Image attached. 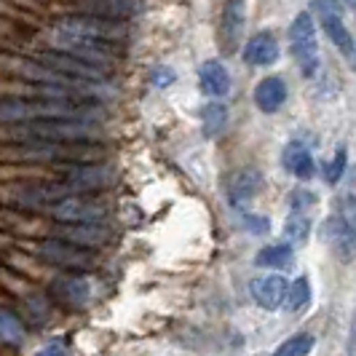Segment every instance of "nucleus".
<instances>
[{
    "label": "nucleus",
    "instance_id": "dca6fc26",
    "mask_svg": "<svg viewBox=\"0 0 356 356\" xmlns=\"http://www.w3.org/2000/svg\"><path fill=\"white\" fill-rule=\"evenodd\" d=\"M81 11L89 17H102V19H115L124 22L140 14V0H78Z\"/></svg>",
    "mask_w": 356,
    "mask_h": 356
},
{
    "label": "nucleus",
    "instance_id": "cd10ccee",
    "mask_svg": "<svg viewBox=\"0 0 356 356\" xmlns=\"http://www.w3.org/2000/svg\"><path fill=\"white\" fill-rule=\"evenodd\" d=\"M346 161H348V150H346V145H340L338 150H335V156H332V161H330V166H327V182H330V185H335V182L343 177Z\"/></svg>",
    "mask_w": 356,
    "mask_h": 356
},
{
    "label": "nucleus",
    "instance_id": "4468645a",
    "mask_svg": "<svg viewBox=\"0 0 356 356\" xmlns=\"http://www.w3.org/2000/svg\"><path fill=\"white\" fill-rule=\"evenodd\" d=\"M250 292L254 303L266 311H276L279 305H286V295H289V284L284 276L279 273H268V276H257L250 284Z\"/></svg>",
    "mask_w": 356,
    "mask_h": 356
},
{
    "label": "nucleus",
    "instance_id": "2f4dec72",
    "mask_svg": "<svg viewBox=\"0 0 356 356\" xmlns=\"http://www.w3.org/2000/svg\"><path fill=\"white\" fill-rule=\"evenodd\" d=\"M289 204H292V209H295V212H300V207H303V204H314V196L300 188V191H295V193H292V201H289Z\"/></svg>",
    "mask_w": 356,
    "mask_h": 356
},
{
    "label": "nucleus",
    "instance_id": "1a4fd4ad",
    "mask_svg": "<svg viewBox=\"0 0 356 356\" xmlns=\"http://www.w3.org/2000/svg\"><path fill=\"white\" fill-rule=\"evenodd\" d=\"M35 59L40 62V65L51 67L54 72H59V75H65V78H70V81H81V83L102 81V75H105V70L94 67V65H89V62H83V59L72 56V54L56 51V49L35 54Z\"/></svg>",
    "mask_w": 356,
    "mask_h": 356
},
{
    "label": "nucleus",
    "instance_id": "473e14b6",
    "mask_svg": "<svg viewBox=\"0 0 356 356\" xmlns=\"http://www.w3.org/2000/svg\"><path fill=\"white\" fill-rule=\"evenodd\" d=\"M247 225L252 233H268V220L266 217H247Z\"/></svg>",
    "mask_w": 356,
    "mask_h": 356
},
{
    "label": "nucleus",
    "instance_id": "39448f33",
    "mask_svg": "<svg viewBox=\"0 0 356 356\" xmlns=\"http://www.w3.org/2000/svg\"><path fill=\"white\" fill-rule=\"evenodd\" d=\"M33 252L38 254V260H43L49 266L65 268V270H86V268L94 266V254L86 252V247L62 241L56 236H49L43 241H38Z\"/></svg>",
    "mask_w": 356,
    "mask_h": 356
},
{
    "label": "nucleus",
    "instance_id": "20e7f679",
    "mask_svg": "<svg viewBox=\"0 0 356 356\" xmlns=\"http://www.w3.org/2000/svg\"><path fill=\"white\" fill-rule=\"evenodd\" d=\"M56 33H67V35H81L99 40V43H118L129 35V27L124 22L102 17H89V14H75V17H62L56 22Z\"/></svg>",
    "mask_w": 356,
    "mask_h": 356
},
{
    "label": "nucleus",
    "instance_id": "72a5a7b5",
    "mask_svg": "<svg viewBox=\"0 0 356 356\" xmlns=\"http://www.w3.org/2000/svg\"><path fill=\"white\" fill-rule=\"evenodd\" d=\"M351 65H354V70H356V43H354V54H351Z\"/></svg>",
    "mask_w": 356,
    "mask_h": 356
},
{
    "label": "nucleus",
    "instance_id": "f8f14e48",
    "mask_svg": "<svg viewBox=\"0 0 356 356\" xmlns=\"http://www.w3.org/2000/svg\"><path fill=\"white\" fill-rule=\"evenodd\" d=\"M51 236L91 250V247L105 244L110 231H107L105 222H56L51 228Z\"/></svg>",
    "mask_w": 356,
    "mask_h": 356
},
{
    "label": "nucleus",
    "instance_id": "a878e982",
    "mask_svg": "<svg viewBox=\"0 0 356 356\" xmlns=\"http://www.w3.org/2000/svg\"><path fill=\"white\" fill-rule=\"evenodd\" d=\"M311 348H314V335H308V332H300V335H292V338H286L273 356H308L311 354Z\"/></svg>",
    "mask_w": 356,
    "mask_h": 356
},
{
    "label": "nucleus",
    "instance_id": "a211bd4d",
    "mask_svg": "<svg viewBox=\"0 0 356 356\" xmlns=\"http://www.w3.org/2000/svg\"><path fill=\"white\" fill-rule=\"evenodd\" d=\"M198 83H201V91H204L207 97L220 99V97H225V94L231 91V75H228L222 62L209 59V62H204L201 70H198Z\"/></svg>",
    "mask_w": 356,
    "mask_h": 356
},
{
    "label": "nucleus",
    "instance_id": "7ed1b4c3",
    "mask_svg": "<svg viewBox=\"0 0 356 356\" xmlns=\"http://www.w3.org/2000/svg\"><path fill=\"white\" fill-rule=\"evenodd\" d=\"M289 49L292 56L298 62V67L303 70L305 78H314L319 72L321 56H319V38H316V24L314 17L303 11L292 19V27H289Z\"/></svg>",
    "mask_w": 356,
    "mask_h": 356
},
{
    "label": "nucleus",
    "instance_id": "423d86ee",
    "mask_svg": "<svg viewBox=\"0 0 356 356\" xmlns=\"http://www.w3.org/2000/svg\"><path fill=\"white\" fill-rule=\"evenodd\" d=\"M46 212L56 222H105L107 207L102 201L91 198L89 193H78V196H65L54 201Z\"/></svg>",
    "mask_w": 356,
    "mask_h": 356
},
{
    "label": "nucleus",
    "instance_id": "ddd939ff",
    "mask_svg": "<svg viewBox=\"0 0 356 356\" xmlns=\"http://www.w3.org/2000/svg\"><path fill=\"white\" fill-rule=\"evenodd\" d=\"M244 0H225L222 6V17H220V46L225 54H233L241 43L244 35Z\"/></svg>",
    "mask_w": 356,
    "mask_h": 356
},
{
    "label": "nucleus",
    "instance_id": "f704fd0d",
    "mask_svg": "<svg viewBox=\"0 0 356 356\" xmlns=\"http://www.w3.org/2000/svg\"><path fill=\"white\" fill-rule=\"evenodd\" d=\"M343 3H348V6H351V8H356V0H343Z\"/></svg>",
    "mask_w": 356,
    "mask_h": 356
},
{
    "label": "nucleus",
    "instance_id": "f3484780",
    "mask_svg": "<svg viewBox=\"0 0 356 356\" xmlns=\"http://www.w3.org/2000/svg\"><path fill=\"white\" fill-rule=\"evenodd\" d=\"M279 59V40L270 33H257L244 46V62L252 67H268Z\"/></svg>",
    "mask_w": 356,
    "mask_h": 356
},
{
    "label": "nucleus",
    "instance_id": "c85d7f7f",
    "mask_svg": "<svg viewBox=\"0 0 356 356\" xmlns=\"http://www.w3.org/2000/svg\"><path fill=\"white\" fill-rule=\"evenodd\" d=\"M150 83L159 86V89L172 86V83H175V70H172V67H153V70H150Z\"/></svg>",
    "mask_w": 356,
    "mask_h": 356
},
{
    "label": "nucleus",
    "instance_id": "412c9836",
    "mask_svg": "<svg viewBox=\"0 0 356 356\" xmlns=\"http://www.w3.org/2000/svg\"><path fill=\"white\" fill-rule=\"evenodd\" d=\"M51 292L70 308H83L91 298V284L83 276H65V279H56L51 286Z\"/></svg>",
    "mask_w": 356,
    "mask_h": 356
},
{
    "label": "nucleus",
    "instance_id": "f03ea898",
    "mask_svg": "<svg viewBox=\"0 0 356 356\" xmlns=\"http://www.w3.org/2000/svg\"><path fill=\"white\" fill-rule=\"evenodd\" d=\"M3 159L35 161V163H99L105 150L94 143H22L19 147H6Z\"/></svg>",
    "mask_w": 356,
    "mask_h": 356
},
{
    "label": "nucleus",
    "instance_id": "bb28decb",
    "mask_svg": "<svg viewBox=\"0 0 356 356\" xmlns=\"http://www.w3.org/2000/svg\"><path fill=\"white\" fill-rule=\"evenodd\" d=\"M311 300V284H308V279L300 276V279H295L292 284H289V295H286V308L289 311H300L305 308Z\"/></svg>",
    "mask_w": 356,
    "mask_h": 356
},
{
    "label": "nucleus",
    "instance_id": "b1692460",
    "mask_svg": "<svg viewBox=\"0 0 356 356\" xmlns=\"http://www.w3.org/2000/svg\"><path fill=\"white\" fill-rule=\"evenodd\" d=\"M0 338H3L6 346H22V343H24L22 319H17L14 311H8V308L0 311Z\"/></svg>",
    "mask_w": 356,
    "mask_h": 356
},
{
    "label": "nucleus",
    "instance_id": "9d476101",
    "mask_svg": "<svg viewBox=\"0 0 356 356\" xmlns=\"http://www.w3.org/2000/svg\"><path fill=\"white\" fill-rule=\"evenodd\" d=\"M321 236L338 260H343V263L356 260V228H351L340 214H332L324 220Z\"/></svg>",
    "mask_w": 356,
    "mask_h": 356
},
{
    "label": "nucleus",
    "instance_id": "f257e3e1",
    "mask_svg": "<svg viewBox=\"0 0 356 356\" xmlns=\"http://www.w3.org/2000/svg\"><path fill=\"white\" fill-rule=\"evenodd\" d=\"M102 131L94 124L81 121H30V124L3 126V140L8 143H91Z\"/></svg>",
    "mask_w": 356,
    "mask_h": 356
},
{
    "label": "nucleus",
    "instance_id": "0eeeda50",
    "mask_svg": "<svg viewBox=\"0 0 356 356\" xmlns=\"http://www.w3.org/2000/svg\"><path fill=\"white\" fill-rule=\"evenodd\" d=\"M54 49H56V51L72 54V56L89 62V65L99 67V70H107L110 62H113V49H110V43H99V40H91V38L56 33V35H54Z\"/></svg>",
    "mask_w": 356,
    "mask_h": 356
},
{
    "label": "nucleus",
    "instance_id": "7c9ffc66",
    "mask_svg": "<svg viewBox=\"0 0 356 356\" xmlns=\"http://www.w3.org/2000/svg\"><path fill=\"white\" fill-rule=\"evenodd\" d=\"M35 356H70V348L62 340H54V343H46L43 348H38Z\"/></svg>",
    "mask_w": 356,
    "mask_h": 356
},
{
    "label": "nucleus",
    "instance_id": "393cba45",
    "mask_svg": "<svg viewBox=\"0 0 356 356\" xmlns=\"http://www.w3.org/2000/svg\"><path fill=\"white\" fill-rule=\"evenodd\" d=\"M308 231H311V217L292 212L284 222V241L286 244H300V241L308 238Z\"/></svg>",
    "mask_w": 356,
    "mask_h": 356
},
{
    "label": "nucleus",
    "instance_id": "9b49d317",
    "mask_svg": "<svg viewBox=\"0 0 356 356\" xmlns=\"http://www.w3.org/2000/svg\"><path fill=\"white\" fill-rule=\"evenodd\" d=\"M62 182L72 193H94L99 188H107L110 172L99 163H70L62 169Z\"/></svg>",
    "mask_w": 356,
    "mask_h": 356
},
{
    "label": "nucleus",
    "instance_id": "4be33fe9",
    "mask_svg": "<svg viewBox=\"0 0 356 356\" xmlns=\"http://www.w3.org/2000/svg\"><path fill=\"white\" fill-rule=\"evenodd\" d=\"M292 244H286V241H282V244H273V247H266V250H260V254L254 257V263L260 268H286L292 266Z\"/></svg>",
    "mask_w": 356,
    "mask_h": 356
},
{
    "label": "nucleus",
    "instance_id": "6ab92c4d",
    "mask_svg": "<svg viewBox=\"0 0 356 356\" xmlns=\"http://www.w3.org/2000/svg\"><path fill=\"white\" fill-rule=\"evenodd\" d=\"M284 169L298 179H311L316 175V163H314V156L308 150V145L300 143V140H292L286 143L284 147Z\"/></svg>",
    "mask_w": 356,
    "mask_h": 356
},
{
    "label": "nucleus",
    "instance_id": "c756f323",
    "mask_svg": "<svg viewBox=\"0 0 356 356\" xmlns=\"http://www.w3.org/2000/svg\"><path fill=\"white\" fill-rule=\"evenodd\" d=\"M340 217L351 225V228H356V198L354 196H346L343 201H340Z\"/></svg>",
    "mask_w": 356,
    "mask_h": 356
},
{
    "label": "nucleus",
    "instance_id": "aec40b11",
    "mask_svg": "<svg viewBox=\"0 0 356 356\" xmlns=\"http://www.w3.org/2000/svg\"><path fill=\"white\" fill-rule=\"evenodd\" d=\"M286 102V83L284 78L279 75H268L257 83L254 89V105L260 107L263 113H276L282 110V105Z\"/></svg>",
    "mask_w": 356,
    "mask_h": 356
},
{
    "label": "nucleus",
    "instance_id": "6e6552de",
    "mask_svg": "<svg viewBox=\"0 0 356 356\" xmlns=\"http://www.w3.org/2000/svg\"><path fill=\"white\" fill-rule=\"evenodd\" d=\"M314 6H316V14H319L321 30L327 33V38L335 43V49L343 56L351 59V54H354V38H351L346 22H343V3L340 0H316Z\"/></svg>",
    "mask_w": 356,
    "mask_h": 356
},
{
    "label": "nucleus",
    "instance_id": "5701e85b",
    "mask_svg": "<svg viewBox=\"0 0 356 356\" xmlns=\"http://www.w3.org/2000/svg\"><path fill=\"white\" fill-rule=\"evenodd\" d=\"M228 124V110L222 102H209V105L201 110V126H204V134L207 137H217Z\"/></svg>",
    "mask_w": 356,
    "mask_h": 356
},
{
    "label": "nucleus",
    "instance_id": "2eb2a0df",
    "mask_svg": "<svg viewBox=\"0 0 356 356\" xmlns=\"http://www.w3.org/2000/svg\"><path fill=\"white\" fill-rule=\"evenodd\" d=\"M260 172L252 169V166H244L238 172H233L231 179H228V201L236 209H247L252 204V198L260 193Z\"/></svg>",
    "mask_w": 356,
    "mask_h": 356
}]
</instances>
